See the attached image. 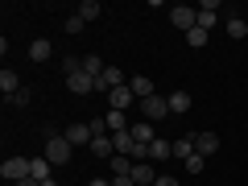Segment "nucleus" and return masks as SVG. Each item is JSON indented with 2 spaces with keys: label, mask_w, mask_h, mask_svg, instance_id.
Wrapping results in <instances>:
<instances>
[{
  "label": "nucleus",
  "mask_w": 248,
  "mask_h": 186,
  "mask_svg": "<svg viewBox=\"0 0 248 186\" xmlns=\"http://www.w3.org/2000/svg\"><path fill=\"white\" fill-rule=\"evenodd\" d=\"M42 157L50 161V166H66V161H71V141H66V133L50 137V141L42 145Z\"/></svg>",
  "instance_id": "f257e3e1"
},
{
  "label": "nucleus",
  "mask_w": 248,
  "mask_h": 186,
  "mask_svg": "<svg viewBox=\"0 0 248 186\" xmlns=\"http://www.w3.org/2000/svg\"><path fill=\"white\" fill-rule=\"evenodd\" d=\"M166 116H170V99H166V95H149V99H141V120L157 124V120H166Z\"/></svg>",
  "instance_id": "f03ea898"
},
{
  "label": "nucleus",
  "mask_w": 248,
  "mask_h": 186,
  "mask_svg": "<svg viewBox=\"0 0 248 186\" xmlns=\"http://www.w3.org/2000/svg\"><path fill=\"white\" fill-rule=\"evenodd\" d=\"M170 21H174V29L190 33L199 25V9H190V4H170Z\"/></svg>",
  "instance_id": "7ed1b4c3"
},
{
  "label": "nucleus",
  "mask_w": 248,
  "mask_h": 186,
  "mask_svg": "<svg viewBox=\"0 0 248 186\" xmlns=\"http://www.w3.org/2000/svg\"><path fill=\"white\" fill-rule=\"evenodd\" d=\"M0 178H9L13 186L25 182V178H29V157H9L4 166H0Z\"/></svg>",
  "instance_id": "20e7f679"
},
{
  "label": "nucleus",
  "mask_w": 248,
  "mask_h": 186,
  "mask_svg": "<svg viewBox=\"0 0 248 186\" xmlns=\"http://www.w3.org/2000/svg\"><path fill=\"white\" fill-rule=\"evenodd\" d=\"M124 83H128V75H124L120 66H108V71L95 79V91H116V87H124Z\"/></svg>",
  "instance_id": "39448f33"
},
{
  "label": "nucleus",
  "mask_w": 248,
  "mask_h": 186,
  "mask_svg": "<svg viewBox=\"0 0 248 186\" xmlns=\"http://www.w3.org/2000/svg\"><path fill=\"white\" fill-rule=\"evenodd\" d=\"M108 104H112V112H128V108L137 104V95H133V87H128V83H124V87L108 91Z\"/></svg>",
  "instance_id": "423d86ee"
},
{
  "label": "nucleus",
  "mask_w": 248,
  "mask_h": 186,
  "mask_svg": "<svg viewBox=\"0 0 248 186\" xmlns=\"http://www.w3.org/2000/svg\"><path fill=\"white\" fill-rule=\"evenodd\" d=\"M66 87H71L75 95H87V91H95V79H91L87 71H75V75H66Z\"/></svg>",
  "instance_id": "0eeeda50"
},
{
  "label": "nucleus",
  "mask_w": 248,
  "mask_h": 186,
  "mask_svg": "<svg viewBox=\"0 0 248 186\" xmlns=\"http://www.w3.org/2000/svg\"><path fill=\"white\" fill-rule=\"evenodd\" d=\"M133 182L137 186H153L157 182V166H153V161H137L133 166Z\"/></svg>",
  "instance_id": "6e6552de"
},
{
  "label": "nucleus",
  "mask_w": 248,
  "mask_h": 186,
  "mask_svg": "<svg viewBox=\"0 0 248 186\" xmlns=\"http://www.w3.org/2000/svg\"><path fill=\"white\" fill-rule=\"evenodd\" d=\"M195 153H203V157L219 153V133H195Z\"/></svg>",
  "instance_id": "1a4fd4ad"
},
{
  "label": "nucleus",
  "mask_w": 248,
  "mask_h": 186,
  "mask_svg": "<svg viewBox=\"0 0 248 186\" xmlns=\"http://www.w3.org/2000/svg\"><path fill=\"white\" fill-rule=\"evenodd\" d=\"M21 87H25V83H21V75L4 66V71H0V91H4V99H13V95L21 91Z\"/></svg>",
  "instance_id": "9d476101"
},
{
  "label": "nucleus",
  "mask_w": 248,
  "mask_h": 186,
  "mask_svg": "<svg viewBox=\"0 0 248 186\" xmlns=\"http://www.w3.org/2000/svg\"><path fill=\"white\" fill-rule=\"evenodd\" d=\"M128 133H133V141H137V145H153V141H157V128H153L149 120H137Z\"/></svg>",
  "instance_id": "9b49d317"
},
{
  "label": "nucleus",
  "mask_w": 248,
  "mask_h": 186,
  "mask_svg": "<svg viewBox=\"0 0 248 186\" xmlns=\"http://www.w3.org/2000/svg\"><path fill=\"white\" fill-rule=\"evenodd\" d=\"M149 161L153 166H157V161H174V141H161L157 137V141L149 145Z\"/></svg>",
  "instance_id": "f8f14e48"
},
{
  "label": "nucleus",
  "mask_w": 248,
  "mask_h": 186,
  "mask_svg": "<svg viewBox=\"0 0 248 186\" xmlns=\"http://www.w3.org/2000/svg\"><path fill=\"white\" fill-rule=\"evenodd\" d=\"M29 178H33V182L42 186L46 178H54V166H50L46 157H29Z\"/></svg>",
  "instance_id": "ddd939ff"
},
{
  "label": "nucleus",
  "mask_w": 248,
  "mask_h": 186,
  "mask_svg": "<svg viewBox=\"0 0 248 186\" xmlns=\"http://www.w3.org/2000/svg\"><path fill=\"white\" fill-rule=\"evenodd\" d=\"M170 112H174V116H186V112H190V104H195V99H190V91H170Z\"/></svg>",
  "instance_id": "4468645a"
},
{
  "label": "nucleus",
  "mask_w": 248,
  "mask_h": 186,
  "mask_svg": "<svg viewBox=\"0 0 248 186\" xmlns=\"http://www.w3.org/2000/svg\"><path fill=\"white\" fill-rule=\"evenodd\" d=\"M128 87H133L137 104H141V99H149V95H157V91H153V79H145V75H133V79H128Z\"/></svg>",
  "instance_id": "2eb2a0df"
},
{
  "label": "nucleus",
  "mask_w": 248,
  "mask_h": 186,
  "mask_svg": "<svg viewBox=\"0 0 248 186\" xmlns=\"http://www.w3.org/2000/svg\"><path fill=\"white\" fill-rule=\"evenodd\" d=\"M87 149L95 153V157H108V161L116 157V145H112V137H91V145H87Z\"/></svg>",
  "instance_id": "dca6fc26"
},
{
  "label": "nucleus",
  "mask_w": 248,
  "mask_h": 186,
  "mask_svg": "<svg viewBox=\"0 0 248 186\" xmlns=\"http://www.w3.org/2000/svg\"><path fill=\"white\" fill-rule=\"evenodd\" d=\"M108 166H112V178H133V166H137V161H133V157H124V153H116Z\"/></svg>",
  "instance_id": "f3484780"
},
{
  "label": "nucleus",
  "mask_w": 248,
  "mask_h": 186,
  "mask_svg": "<svg viewBox=\"0 0 248 186\" xmlns=\"http://www.w3.org/2000/svg\"><path fill=\"white\" fill-rule=\"evenodd\" d=\"M66 141H71V145H91V128L83 120H75L71 128H66Z\"/></svg>",
  "instance_id": "a211bd4d"
},
{
  "label": "nucleus",
  "mask_w": 248,
  "mask_h": 186,
  "mask_svg": "<svg viewBox=\"0 0 248 186\" xmlns=\"http://www.w3.org/2000/svg\"><path fill=\"white\" fill-rule=\"evenodd\" d=\"M174 157H178V161L195 157V133H190V137H178V141H174Z\"/></svg>",
  "instance_id": "6ab92c4d"
},
{
  "label": "nucleus",
  "mask_w": 248,
  "mask_h": 186,
  "mask_svg": "<svg viewBox=\"0 0 248 186\" xmlns=\"http://www.w3.org/2000/svg\"><path fill=\"white\" fill-rule=\"evenodd\" d=\"M75 13H79V17L91 25V21H99V13H104V9H99V0H83V4H79Z\"/></svg>",
  "instance_id": "aec40b11"
},
{
  "label": "nucleus",
  "mask_w": 248,
  "mask_h": 186,
  "mask_svg": "<svg viewBox=\"0 0 248 186\" xmlns=\"http://www.w3.org/2000/svg\"><path fill=\"white\" fill-rule=\"evenodd\" d=\"M50 54H54V46L46 42V37H37V42L29 46V58H33V62H46V58H50Z\"/></svg>",
  "instance_id": "412c9836"
},
{
  "label": "nucleus",
  "mask_w": 248,
  "mask_h": 186,
  "mask_svg": "<svg viewBox=\"0 0 248 186\" xmlns=\"http://www.w3.org/2000/svg\"><path fill=\"white\" fill-rule=\"evenodd\" d=\"M104 120H108V133H128V128H133V124L124 120V112H108Z\"/></svg>",
  "instance_id": "4be33fe9"
},
{
  "label": "nucleus",
  "mask_w": 248,
  "mask_h": 186,
  "mask_svg": "<svg viewBox=\"0 0 248 186\" xmlns=\"http://www.w3.org/2000/svg\"><path fill=\"white\" fill-rule=\"evenodd\" d=\"M228 37H236V42L248 37V21L244 17H228Z\"/></svg>",
  "instance_id": "5701e85b"
},
{
  "label": "nucleus",
  "mask_w": 248,
  "mask_h": 186,
  "mask_svg": "<svg viewBox=\"0 0 248 186\" xmlns=\"http://www.w3.org/2000/svg\"><path fill=\"white\" fill-rule=\"evenodd\" d=\"M83 71H87V75H91V79H99V75H104V71H108V66H104V62H99V58H95V54H87V58H83Z\"/></svg>",
  "instance_id": "b1692460"
},
{
  "label": "nucleus",
  "mask_w": 248,
  "mask_h": 186,
  "mask_svg": "<svg viewBox=\"0 0 248 186\" xmlns=\"http://www.w3.org/2000/svg\"><path fill=\"white\" fill-rule=\"evenodd\" d=\"M182 166H186V174H203V166H207V157H203V153H195V157H186Z\"/></svg>",
  "instance_id": "393cba45"
},
{
  "label": "nucleus",
  "mask_w": 248,
  "mask_h": 186,
  "mask_svg": "<svg viewBox=\"0 0 248 186\" xmlns=\"http://www.w3.org/2000/svg\"><path fill=\"white\" fill-rule=\"evenodd\" d=\"M83 29H87V21H83L79 13H75V17H66V33H71V37H79Z\"/></svg>",
  "instance_id": "a878e982"
},
{
  "label": "nucleus",
  "mask_w": 248,
  "mask_h": 186,
  "mask_svg": "<svg viewBox=\"0 0 248 186\" xmlns=\"http://www.w3.org/2000/svg\"><path fill=\"white\" fill-rule=\"evenodd\" d=\"M186 46H195V50H199V46H207V29H190V33H186Z\"/></svg>",
  "instance_id": "bb28decb"
},
{
  "label": "nucleus",
  "mask_w": 248,
  "mask_h": 186,
  "mask_svg": "<svg viewBox=\"0 0 248 186\" xmlns=\"http://www.w3.org/2000/svg\"><path fill=\"white\" fill-rule=\"evenodd\" d=\"M9 104H17V108H25V104H33V91H29V87H21V91H17V95H13V99H9Z\"/></svg>",
  "instance_id": "cd10ccee"
},
{
  "label": "nucleus",
  "mask_w": 248,
  "mask_h": 186,
  "mask_svg": "<svg viewBox=\"0 0 248 186\" xmlns=\"http://www.w3.org/2000/svg\"><path fill=\"white\" fill-rule=\"evenodd\" d=\"M215 21H219V13H203V9H199V29H211Z\"/></svg>",
  "instance_id": "c85d7f7f"
},
{
  "label": "nucleus",
  "mask_w": 248,
  "mask_h": 186,
  "mask_svg": "<svg viewBox=\"0 0 248 186\" xmlns=\"http://www.w3.org/2000/svg\"><path fill=\"white\" fill-rule=\"evenodd\" d=\"M153 186H182V182H178V178H170V174H157V182H153Z\"/></svg>",
  "instance_id": "c756f323"
},
{
  "label": "nucleus",
  "mask_w": 248,
  "mask_h": 186,
  "mask_svg": "<svg viewBox=\"0 0 248 186\" xmlns=\"http://www.w3.org/2000/svg\"><path fill=\"white\" fill-rule=\"evenodd\" d=\"M112 186H137L133 178H112Z\"/></svg>",
  "instance_id": "7c9ffc66"
},
{
  "label": "nucleus",
  "mask_w": 248,
  "mask_h": 186,
  "mask_svg": "<svg viewBox=\"0 0 248 186\" xmlns=\"http://www.w3.org/2000/svg\"><path fill=\"white\" fill-rule=\"evenodd\" d=\"M87 186H112V178H91Z\"/></svg>",
  "instance_id": "2f4dec72"
},
{
  "label": "nucleus",
  "mask_w": 248,
  "mask_h": 186,
  "mask_svg": "<svg viewBox=\"0 0 248 186\" xmlns=\"http://www.w3.org/2000/svg\"><path fill=\"white\" fill-rule=\"evenodd\" d=\"M17 186H37V182H33V178H25V182H17Z\"/></svg>",
  "instance_id": "473e14b6"
},
{
  "label": "nucleus",
  "mask_w": 248,
  "mask_h": 186,
  "mask_svg": "<svg viewBox=\"0 0 248 186\" xmlns=\"http://www.w3.org/2000/svg\"><path fill=\"white\" fill-rule=\"evenodd\" d=\"M42 186H58V182H54V178H46V182H42Z\"/></svg>",
  "instance_id": "72a5a7b5"
}]
</instances>
